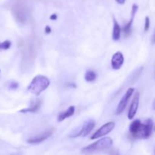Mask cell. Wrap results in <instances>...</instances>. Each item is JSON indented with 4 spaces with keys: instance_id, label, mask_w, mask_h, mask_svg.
<instances>
[{
    "instance_id": "13",
    "label": "cell",
    "mask_w": 155,
    "mask_h": 155,
    "mask_svg": "<svg viewBox=\"0 0 155 155\" xmlns=\"http://www.w3.org/2000/svg\"><path fill=\"white\" fill-rule=\"evenodd\" d=\"M114 21V27H113V33H112V39L114 41L119 40L120 38V33H121V27L117 23V20L115 18L113 19Z\"/></svg>"
},
{
    "instance_id": "24",
    "label": "cell",
    "mask_w": 155,
    "mask_h": 155,
    "mask_svg": "<svg viewBox=\"0 0 155 155\" xmlns=\"http://www.w3.org/2000/svg\"><path fill=\"white\" fill-rule=\"evenodd\" d=\"M152 106H153V109H154V110H155V99H154V101H153Z\"/></svg>"
},
{
    "instance_id": "8",
    "label": "cell",
    "mask_w": 155,
    "mask_h": 155,
    "mask_svg": "<svg viewBox=\"0 0 155 155\" xmlns=\"http://www.w3.org/2000/svg\"><path fill=\"white\" fill-rule=\"evenodd\" d=\"M139 93H137L135 95L134 98H133V101H132L131 104H130V109H129L128 112V118L129 120H133L134 118L135 115L136 114V112L138 110V107H139Z\"/></svg>"
},
{
    "instance_id": "19",
    "label": "cell",
    "mask_w": 155,
    "mask_h": 155,
    "mask_svg": "<svg viewBox=\"0 0 155 155\" xmlns=\"http://www.w3.org/2000/svg\"><path fill=\"white\" fill-rule=\"evenodd\" d=\"M18 87H19V84H18V83H16V82H12V83H11L8 86L9 89H13V90L17 89Z\"/></svg>"
},
{
    "instance_id": "22",
    "label": "cell",
    "mask_w": 155,
    "mask_h": 155,
    "mask_svg": "<svg viewBox=\"0 0 155 155\" xmlns=\"http://www.w3.org/2000/svg\"><path fill=\"white\" fill-rule=\"evenodd\" d=\"M115 1H116L120 5H124V3L126 2V0H115Z\"/></svg>"
},
{
    "instance_id": "14",
    "label": "cell",
    "mask_w": 155,
    "mask_h": 155,
    "mask_svg": "<svg viewBox=\"0 0 155 155\" xmlns=\"http://www.w3.org/2000/svg\"><path fill=\"white\" fill-rule=\"evenodd\" d=\"M141 125H142V122H141L140 120H133V122H132V124H130V133L133 135V137H135L136 135L137 134Z\"/></svg>"
},
{
    "instance_id": "12",
    "label": "cell",
    "mask_w": 155,
    "mask_h": 155,
    "mask_svg": "<svg viewBox=\"0 0 155 155\" xmlns=\"http://www.w3.org/2000/svg\"><path fill=\"white\" fill-rule=\"evenodd\" d=\"M74 112H75V107L71 106V107H68L66 111L61 112V113L59 114L58 116V121L61 122V121L64 120L67 118L71 117L74 114Z\"/></svg>"
},
{
    "instance_id": "20",
    "label": "cell",
    "mask_w": 155,
    "mask_h": 155,
    "mask_svg": "<svg viewBox=\"0 0 155 155\" xmlns=\"http://www.w3.org/2000/svg\"><path fill=\"white\" fill-rule=\"evenodd\" d=\"M45 32L46 34H49V33L51 32V27H50L49 26H46V27H45Z\"/></svg>"
},
{
    "instance_id": "11",
    "label": "cell",
    "mask_w": 155,
    "mask_h": 155,
    "mask_svg": "<svg viewBox=\"0 0 155 155\" xmlns=\"http://www.w3.org/2000/svg\"><path fill=\"white\" fill-rule=\"evenodd\" d=\"M41 104H42V101L39 99H38V100H36V101H35L34 102H32L30 107H27V108L22 109V110H20V112H21V113H24V114L35 113V112H36L38 110H39V107H40V106H41Z\"/></svg>"
},
{
    "instance_id": "5",
    "label": "cell",
    "mask_w": 155,
    "mask_h": 155,
    "mask_svg": "<svg viewBox=\"0 0 155 155\" xmlns=\"http://www.w3.org/2000/svg\"><path fill=\"white\" fill-rule=\"evenodd\" d=\"M135 89L133 88H130L128 89V90L126 92V93L124 94V95L123 96V98H121V100L120 101L119 104H118L117 107V114H120L125 110L126 107H127V104H128L129 101H130V98L133 95V92H134Z\"/></svg>"
},
{
    "instance_id": "15",
    "label": "cell",
    "mask_w": 155,
    "mask_h": 155,
    "mask_svg": "<svg viewBox=\"0 0 155 155\" xmlns=\"http://www.w3.org/2000/svg\"><path fill=\"white\" fill-rule=\"evenodd\" d=\"M97 75L95 71H88L85 74V80L87 82H93L96 80Z\"/></svg>"
},
{
    "instance_id": "2",
    "label": "cell",
    "mask_w": 155,
    "mask_h": 155,
    "mask_svg": "<svg viewBox=\"0 0 155 155\" xmlns=\"http://www.w3.org/2000/svg\"><path fill=\"white\" fill-rule=\"evenodd\" d=\"M112 145H113L112 139L109 137H105L83 148L82 149V152L84 154H92V153L108 149L112 146Z\"/></svg>"
},
{
    "instance_id": "18",
    "label": "cell",
    "mask_w": 155,
    "mask_h": 155,
    "mask_svg": "<svg viewBox=\"0 0 155 155\" xmlns=\"http://www.w3.org/2000/svg\"><path fill=\"white\" fill-rule=\"evenodd\" d=\"M150 27V18L149 17H145V31L147 32Z\"/></svg>"
},
{
    "instance_id": "23",
    "label": "cell",
    "mask_w": 155,
    "mask_h": 155,
    "mask_svg": "<svg viewBox=\"0 0 155 155\" xmlns=\"http://www.w3.org/2000/svg\"><path fill=\"white\" fill-rule=\"evenodd\" d=\"M152 42L155 43V31L154 33V35H153V37H152Z\"/></svg>"
},
{
    "instance_id": "3",
    "label": "cell",
    "mask_w": 155,
    "mask_h": 155,
    "mask_svg": "<svg viewBox=\"0 0 155 155\" xmlns=\"http://www.w3.org/2000/svg\"><path fill=\"white\" fill-rule=\"evenodd\" d=\"M154 130V124L151 119L146 120L145 124H142L137 134L134 138L136 139H146L149 138L152 134Z\"/></svg>"
},
{
    "instance_id": "6",
    "label": "cell",
    "mask_w": 155,
    "mask_h": 155,
    "mask_svg": "<svg viewBox=\"0 0 155 155\" xmlns=\"http://www.w3.org/2000/svg\"><path fill=\"white\" fill-rule=\"evenodd\" d=\"M115 124L114 122H109L105 124L104 125H103L102 127H100L92 136H91L90 139L92 140L95 139H98V138H101L102 136H105V135L108 134L110 132H111L112 130L114 128Z\"/></svg>"
},
{
    "instance_id": "9",
    "label": "cell",
    "mask_w": 155,
    "mask_h": 155,
    "mask_svg": "<svg viewBox=\"0 0 155 155\" xmlns=\"http://www.w3.org/2000/svg\"><path fill=\"white\" fill-rule=\"evenodd\" d=\"M53 134V130H47V131L44 132L42 134L38 135V136H34V137H32L30 139H29L27 140V142L30 144H39L40 142H43L45 139H47L48 138H49L51 135Z\"/></svg>"
},
{
    "instance_id": "4",
    "label": "cell",
    "mask_w": 155,
    "mask_h": 155,
    "mask_svg": "<svg viewBox=\"0 0 155 155\" xmlns=\"http://www.w3.org/2000/svg\"><path fill=\"white\" fill-rule=\"evenodd\" d=\"M95 126V122L93 120H89L86 122L84 123L83 126L81 127V128L80 129L78 132L77 133H73V134H71L70 136V137L71 138H77L79 136H86L87 135H89L90 133V132L92 131L94 129Z\"/></svg>"
},
{
    "instance_id": "17",
    "label": "cell",
    "mask_w": 155,
    "mask_h": 155,
    "mask_svg": "<svg viewBox=\"0 0 155 155\" xmlns=\"http://www.w3.org/2000/svg\"><path fill=\"white\" fill-rule=\"evenodd\" d=\"M12 45V42L9 40H5L2 42H0V49H4L7 50Z\"/></svg>"
},
{
    "instance_id": "25",
    "label": "cell",
    "mask_w": 155,
    "mask_h": 155,
    "mask_svg": "<svg viewBox=\"0 0 155 155\" xmlns=\"http://www.w3.org/2000/svg\"><path fill=\"white\" fill-rule=\"evenodd\" d=\"M154 132H155V126L154 127Z\"/></svg>"
},
{
    "instance_id": "1",
    "label": "cell",
    "mask_w": 155,
    "mask_h": 155,
    "mask_svg": "<svg viewBox=\"0 0 155 155\" xmlns=\"http://www.w3.org/2000/svg\"><path fill=\"white\" fill-rule=\"evenodd\" d=\"M50 81L48 78L42 75L36 76L30 84L29 85L27 90L35 95H39L43 91H45L49 86Z\"/></svg>"
},
{
    "instance_id": "21",
    "label": "cell",
    "mask_w": 155,
    "mask_h": 155,
    "mask_svg": "<svg viewBox=\"0 0 155 155\" xmlns=\"http://www.w3.org/2000/svg\"><path fill=\"white\" fill-rule=\"evenodd\" d=\"M57 18H58V16L56 14H53V15H51V16H50V19L51 20H56L57 19Z\"/></svg>"
},
{
    "instance_id": "16",
    "label": "cell",
    "mask_w": 155,
    "mask_h": 155,
    "mask_svg": "<svg viewBox=\"0 0 155 155\" xmlns=\"http://www.w3.org/2000/svg\"><path fill=\"white\" fill-rule=\"evenodd\" d=\"M15 16H16V18L20 22L24 23V21H25V12L22 9H17L16 12H15Z\"/></svg>"
},
{
    "instance_id": "7",
    "label": "cell",
    "mask_w": 155,
    "mask_h": 155,
    "mask_svg": "<svg viewBox=\"0 0 155 155\" xmlns=\"http://www.w3.org/2000/svg\"><path fill=\"white\" fill-rule=\"evenodd\" d=\"M138 9H139V6L136 4H133V7H132V12H131V19L130 20L128 23L126 25L124 26L123 27V31H124V34L126 36H128L131 33L132 31V25H133V21H134L135 15H136V12H137Z\"/></svg>"
},
{
    "instance_id": "10",
    "label": "cell",
    "mask_w": 155,
    "mask_h": 155,
    "mask_svg": "<svg viewBox=\"0 0 155 155\" xmlns=\"http://www.w3.org/2000/svg\"><path fill=\"white\" fill-rule=\"evenodd\" d=\"M124 58L120 51H117L111 58V66L114 70H119L124 64Z\"/></svg>"
}]
</instances>
